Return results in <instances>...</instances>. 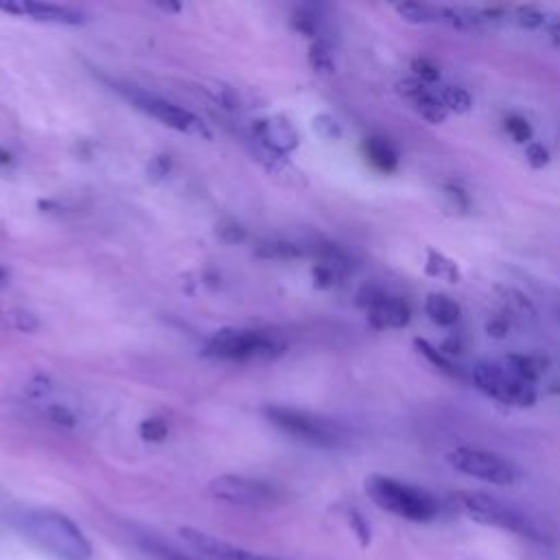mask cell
I'll return each mask as SVG.
<instances>
[{
    "mask_svg": "<svg viewBox=\"0 0 560 560\" xmlns=\"http://www.w3.org/2000/svg\"><path fill=\"white\" fill-rule=\"evenodd\" d=\"M179 534L190 547H195L197 551H201L203 556L214 558V560H276V558L254 553L249 549H243L234 542H228L223 538H217L212 534H206V532H199L192 527H182Z\"/></svg>",
    "mask_w": 560,
    "mask_h": 560,
    "instance_id": "12",
    "label": "cell"
},
{
    "mask_svg": "<svg viewBox=\"0 0 560 560\" xmlns=\"http://www.w3.org/2000/svg\"><path fill=\"white\" fill-rule=\"evenodd\" d=\"M158 9H162V11H171V13H177L182 7H179V4H171V2H158Z\"/></svg>",
    "mask_w": 560,
    "mask_h": 560,
    "instance_id": "36",
    "label": "cell"
},
{
    "mask_svg": "<svg viewBox=\"0 0 560 560\" xmlns=\"http://www.w3.org/2000/svg\"><path fill=\"white\" fill-rule=\"evenodd\" d=\"M438 96H440L442 105L446 107V112L464 114L472 105V98H470L468 90H464L459 85H442V88H438Z\"/></svg>",
    "mask_w": 560,
    "mask_h": 560,
    "instance_id": "21",
    "label": "cell"
},
{
    "mask_svg": "<svg viewBox=\"0 0 560 560\" xmlns=\"http://www.w3.org/2000/svg\"><path fill=\"white\" fill-rule=\"evenodd\" d=\"M411 70H413V77L427 85H433L438 79H440V68L427 59V57H418L411 61Z\"/></svg>",
    "mask_w": 560,
    "mask_h": 560,
    "instance_id": "27",
    "label": "cell"
},
{
    "mask_svg": "<svg viewBox=\"0 0 560 560\" xmlns=\"http://www.w3.org/2000/svg\"><path fill=\"white\" fill-rule=\"evenodd\" d=\"M505 131L510 133V138L518 144H529L532 142V125L523 118V116H508L505 118Z\"/></svg>",
    "mask_w": 560,
    "mask_h": 560,
    "instance_id": "25",
    "label": "cell"
},
{
    "mask_svg": "<svg viewBox=\"0 0 560 560\" xmlns=\"http://www.w3.org/2000/svg\"><path fill=\"white\" fill-rule=\"evenodd\" d=\"M472 385L488 398L508 407H532L538 398L536 385L521 378L505 363L479 361L470 372Z\"/></svg>",
    "mask_w": 560,
    "mask_h": 560,
    "instance_id": "5",
    "label": "cell"
},
{
    "mask_svg": "<svg viewBox=\"0 0 560 560\" xmlns=\"http://www.w3.org/2000/svg\"><path fill=\"white\" fill-rule=\"evenodd\" d=\"M357 304L365 308L368 324L376 330H396L411 322L409 304L402 298L387 295L378 287H363L357 293Z\"/></svg>",
    "mask_w": 560,
    "mask_h": 560,
    "instance_id": "10",
    "label": "cell"
},
{
    "mask_svg": "<svg viewBox=\"0 0 560 560\" xmlns=\"http://www.w3.org/2000/svg\"><path fill=\"white\" fill-rule=\"evenodd\" d=\"M265 413L280 431H284L302 442H308L313 446L335 448L346 440V431L337 422L315 416V413H308V411L273 405V407H267Z\"/></svg>",
    "mask_w": 560,
    "mask_h": 560,
    "instance_id": "6",
    "label": "cell"
},
{
    "mask_svg": "<svg viewBox=\"0 0 560 560\" xmlns=\"http://www.w3.org/2000/svg\"><path fill=\"white\" fill-rule=\"evenodd\" d=\"M2 282H7V269L0 265V284H2Z\"/></svg>",
    "mask_w": 560,
    "mask_h": 560,
    "instance_id": "38",
    "label": "cell"
},
{
    "mask_svg": "<svg viewBox=\"0 0 560 560\" xmlns=\"http://www.w3.org/2000/svg\"><path fill=\"white\" fill-rule=\"evenodd\" d=\"M122 92V96L133 105L138 107L140 112L149 114L151 118L160 120L162 125L179 131V133H188V136H199V138H210V129L206 127V122L195 116L192 112L162 98V96H155L151 92H142L138 88H118Z\"/></svg>",
    "mask_w": 560,
    "mask_h": 560,
    "instance_id": "8",
    "label": "cell"
},
{
    "mask_svg": "<svg viewBox=\"0 0 560 560\" xmlns=\"http://www.w3.org/2000/svg\"><path fill=\"white\" fill-rule=\"evenodd\" d=\"M510 22L523 28H538L545 22V15L536 7H514L510 9Z\"/></svg>",
    "mask_w": 560,
    "mask_h": 560,
    "instance_id": "24",
    "label": "cell"
},
{
    "mask_svg": "<svg viewBox=\"0 0 560 560\" xmlns=\"http://www.w3.org/2000/svg\"><path fill=\"white\" fill-rule=\"evenodd\" d=\"M368 162L381 173H394L398 168V149L383 136H370L363 142Z\"/></svg>",
    "mask_w": 560,
    "mask_h": 560,
    "instance_id": "15",
    "label": "cell"
},
{
    "mask_svg": "<svg viewBox=\"0 0 560 560\" xmlns=\"http://www.w3.org/2000/svg\"><path fill=\"white\" fill-rule=\"evenodd\" d=\"M413 346H416V350H418V354H422L435 370H440L442 374H446V376H453V378H459L462 376V372H459V368L448 359V354H444L440 348H435V346H431L427 339H413Z\"/></svg>",
    "mask_w": 560,
    "mask_h": 560,
    "instance_id": "20",
    "label": "cell"
},
{
    "mask_svg": "<svg viewBox=\"0 0 560 560\" xmlns=\"http://www.w3.org/2000/svg\"><path fill=\"white\" fill-rule=\"evenodd\" d=\"M0 11L13 13V15H26L37 22L48 24H63V26H77L85 22V13L79 9H72L68 4H55V2H37V0H9L0 2Z\"/></svg>",
    "mask_w": 560,
    "mask_h": 560,
    "instance_id": "11",
    "label": "cell"
},
{
    "mask_svg": "<svg viewBox=\"0 0 560 560\" xmlns=\"http://www.w3.org/2000/svg\"><path fill=\"white\" fill-rule=\"evenodd\" d=\"M525 160L529 162L532 168H542L549 164V151L540 142L532 140L529 144H525Z\"/></svg>",
    "mask_w": 560,
    "mask_h": 560,
    "instance_id": "30",
    "label": "cell"
},
{
    "mask_svg": "<svg viewBox=\"0 0 560 560\" xmlns=\"http://www.w3.org/2000/svg\"><path fill=\"white\" fill-rule=\"evenodd\" d=\"M166 433H168V427L160 418H147L140 424V435L149 442H162L166 438Z\"/></svg>",
    "mask_w": 560,
    "mask_h": 560,
    "instance_id": "29",
    "label": "cell"
},
{
    "mask_svg": "<svg viewBox=\"0 0 560 560\" xmlns=\"http://www.w3.org/2000/svg\"><path fill=\"white\" fill-rule=\"evenodd\" d=\"M451 503L455 505L457 512H462L466 518L488 525V527H499L525 538L542 540V534L538 532L536 523L521 512L518 508L486 494V492H472V490H462L451 497Z\"/></svg>",
    "mask_w": 560,
    "mask_h": 560,
    "instance_id": "3",
    "label": "cell"
},
{
    "mask_svg": "<svg viewBox=\"0 0 560 560\" xmlns=\"http://www.w3.org/2000/svg\"><path fill=\"white\" fill-rule=\"evenodd\" d=\"M549 37H551V42L560 48V22H553V24L549 26Z\"/></svg>",
    "mask_w": 560,
    "mask_h": 560,
    "instance_id": "35",
    "label": "cell"
},
{
    "mask_svg": "<svg viewBox=\"0 0 560 560\" xmlns=\"http://www.w3.org/2000/svg\"><path fill=\"white\" fill-rule=\"evenodd\" d=\"M503 363L510 370H514L521 378H525V381H529L534 385L540 378V374L545 372V359H540L536 354H508Z\"/></svg>",
    "mask_w": 560,
    "mask_h": 560,
    "instance_id": "19",
    "label": "cell"
},
{
    "mask_svg": "<svg viewBox=\"0 0 560 560\" xmlns=\"http://www.w3.org/2000/svg\"><path fill=\"white\" fill-rule=\"evenodd\" d=\"M486 330H488V335L501 339V337H505V332H508V322H505L503 317H492V319L486 324Z\"/></svg>",
    "mask_w": 560,
    "mask_h": 560,
    "instance_id": "33",
    "label": "cell"
},
{
    "mask_svg": "<svg viewBox=\"0 0 560 560\" xmlns=\"http://www.w3.org/2000/svg\"><path fill=\"white\" fill-rule=\"evenodd\" d=\"M446 462L457 472L492 486H512L518 479V470L510 459L486 448L457 446L446 455Z\"/></svg>",
    "mask_w": 560,
    "mask_h": 560,
    "instance_id": "7",
    "label": "cell"
},
{
    "mask_svg": "<svg viewBox=\"0 0 560 560\" xmlns=\"http://www.w3.org/2000/svg\"><path fill=\"white\" fill-rule=\"evenodd\" d=\"M424 273L431 278H440L446 282H459V267L455 260L444 256L438 249H427V260H424Z\"/></svg>",
    "mask_w": 560,
    "mask_h": 560,
    "instance_id": "18",
    "label": "cell"
},
{
    "mask_svg": "<svg viewBox=\"0 0 560 560\" xmlns=\"http://www.w3.org/2000/svg\"><path fill=\"white\" fill-rule=\"evenodd\" d=\"M284 352V341L276 332L269 330H252V328H223L217 330L203 354L223 361H269Z\"/></svg>",
    "mask_w": 560,
    "mask_h": 560,
    "instance_id": "4",
    "label": "cell"
},
{
    "mask_svg": "<svg viewBox=\"0 0 560 560\" xmlns=\"http://www.w3.org/2000/svg\"><path fill=\"white\" fill-rule=\"evenodd\" d=\"M140 547H142L149 556H153L155 560H192V558L184 556L182 551H177L175 547L164 545L162 540H158V538H153V536L140 538Z\"/></svg>",
    "mask_w": 560,
    "mask_h": 560,
    "instance_id": "22",
    "label": "cell"
},
{
    "mask_svg": "<svg viewBox=\"0 0 560 560\" xmlns=\"http://www.w3.org/2000/svg\"><path fill=\"white\" fill-rule=\"evenodd\" d=\"M11 164V153H7L2 147H0V168L9 166Z\"/></svg>",
    "mask_w": 560,
    "mask_h": 560,
    "instance_id": "37",
    "label": "cell"
},
{
    "mask_svg": "<svg viewBox=\"0 0 560 560\" xmlns=\"http://www.w3.org/2000/svg\"><path fill=\"white\" fill-rule=\"evenodd\" d=\"M258 252L267 258H295V256H300V249L293 243H282V241L262 243Z\"/></svg>",
    "mask_w": 560,
    "mask_h": 560,
    "instance_id": "28",
    "label": "cell"
},
{
    "mask_svg": "<svg viewBox=\"0 0 560 560\" xmlns=\"http://www.w3.org/2000/svg\"><path fill=\"white\" fill-rule=\"evenodd\" d=\"M252 133L254 138L265 147L267 153L273 155H287L298 147V131L295 127L280 118V116H271V118H260L252 125Z\"/></svg>",
    "mask_w": 560,
    "mask_h": 560,
    "instance_id": "13",
    "label": "cell"
},
{
    "mask_svg": "<svg viewBox=\"0 0 560 560\" xmlns=\"http://www.w3.org/2000/svg\"><path fill=\"white\" fill-rule=\"evenodd\" d=\"M24 538L55 560H92L94 549L85 534L66 514L55 510H31L20 525Z\"/></svg>",
    "mask_w": 560,
    "mask_h": 560,
    "instance_id": "1",
    "label": "cell"
},
{
    "mask_svg": "<svg viewBox=\"0 0 560 560\" xmlns=\"http://www.w3.org/2000/svg\"><path fill=\"white\" fill-rule=\"evenodd\" d=\"M350 523H352V527H354L357 536H361V540H363V542H368V540H370V527H368V523L361 518V514L350 512Z\"/></svg>",
    "mask_w": 560,
    "mask_h": 560,
    "instance_id": "34",
    "label": "cell"
},
{
    "mask_svg": "<svg viewBox=\"0 0 560 560\" xmlns=\"http://www.w3.org/2000/svg\"><path fill=\"white\" fill-rule=\"evenodd\" d=\"M208 492L219 501L245 508H267L280 501V494L273 486L241 475H221L212 479L208 483Z\"/></svg>",
    "mask_w": 560,
    "mask_h": 560,
    "instance_id": "9",
    "label": "cell"
},
{
    "mask_svg": "<svg viewBox=\"0 0 560 560\" xmlns=\"http://www.w3.org/2000/svg\"><path fill=\"white\" fill-rule=\"evenodd\" d=\"M396 13L411 24H440V7L429 2H398Z\"/></svg>",
    "mask_w": 560,
    "mask_h": 560,
    "instance_id": "17",
    "label": "cell"
},
{
    "mask_svg": "<svg viewBox=\"0 0 560 560\" xmlns=\"http://www.w3.org/2000/svg\"><path fill=\"white\" fill-rule=\"evenodd\" d=\"M7 319L11 322L13 328L22 330V332H33L39 328V319L35 317V313L26 311V308H11L7 311Z\"/></svg>",
    "mask_w": 560,
    "mask_h": 560,
    "instance_id": "26",
    "label": "cell"
},
{
    "mask_svg": "<svg viewBox=\"0 0 560 560\" xmlns=\"http://www.w3.org/2000/svg\"><path fill=\"white\" fill-rule=\"evenodd\" d=\"M308 61L313 70L317 72H332L335 70V59L326 42H313L308 48Z\"/></svg>",
    "mask_w": 560,
    "mask_h": 560,
    "instance_id": "23",
    "label": "cell"
},
{
    "mask_svg": "<svg viewBox=\"0 0 560 560\" xmlns=\"http://www.w3.org/2000/svg\"><path fill=\"white\" fill-rule=\"evenodd\" d=\"M424 313L429 315V319L442 328H451L459 322L462 308L459 304L446 295V293H429L424 298Z\"/></svg>",
    "mask_w": 560,
    "mask_h": 560,
    "instance_id": "16",
    "label": "cell"
},
{
    "mask_svg": "<svg viewBox=\"0 0 560 560\" xmlns=\"http://www.w3.org/2000/svg\"><path fill=\"white\" fill-rule=\"evenodd\" d=\"M313 125H315V129H317L324 138L335 140V138L341 136V125H339L330 114H317V116L313 118Z\"/></svg>",
    "mask_w": 560,
    "mask_h": 560,
    "instance_id": "31",
    "label": "cell"
},
{
    "mask_svg": "<svg viewBox=\"0 0 560 560\" xmlns=\"http://www.w3.org/2000/svg\"><path fill=\"white\" fill-rule=\"evenodd\" d=\"M365 494L381 510L411 523H429L440 512L438 499L429 490L385 475H370L365 479Z\"/></svg>",
    "mask_w": 560,
    "mask_h": 560,
    "instance_id": "2",
    "label": "cell"
},
{
    "mask_svg": "<svg viewBox=\"0 0 560 560\" xmlns=\"http://www.w3.org/2000/svg\"><path fill=\"white\" fill-rule=\"evenodd\" d=\"M398 92L411 101V105L416 107V112L431 125H440L446 120L448 112L446 107L442 105L440 96H438V90H433L431 85L418 81L416 77L411 79H405L398 83Z\"/></svg>",
    "mask_w": 560,
    "mask_h": 560,
    "instance_id": "14",
    "label": "cell"
},
{
    "mask_svg": "<svg viewBox=\"0 0 560 560\" xmlns=\"http://www.w3.org/2000/svg\"><path fill=\"white\" fill-rule=\"evenodd\" d=\"M46 416L52 420V422H57V424H63V427H72L74 424V416H72V411L68 409V407H61V405H48L46 407Z\"/></svg>",
    "mask_w": 560,
    "mask_h": 560,
    "instance_id": "32",
    "label": "cell"
}]
</instances>
